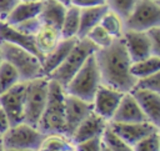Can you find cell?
<instances>
[{
    "label": "cell",
    "mask_w": 160,
    "mask_h": 151,
    "mask_svg": "<svg viewBox=\"0 0 160 151\" xmlns=\"http://www.w3.org/2000/svg\"><path fill=\"white\" fill-rule=\"evenodd\" d=\"M86 39H89L98 49H104V47H108L115 39L109 34L106 32V30L99 24L96 25L95 27H92L85 36Z\"/></svg>",
    "instance_id": "28"
},
{
    "label": "cell",
    "mask_w": 160,
    "mask_h": 151,
    "mask_svg": "<svg viewBox=\"0 0 160 151\" xmlns=\"http://www.w3.org/2000/svg\"><path fill=\"white\" fill-rule=\"evenodd\" d=\"M66 7L58 0H41V9L38 17L41 24L51 25L60 30Z\"/></svg>",
    "instance_id": "20"
},
{
    "label": "cell",
    "mask_w": 160,
    "mask_h": 151,
    "mask_svg": "<svg viewBox=\"0 0 160 151\" xmlns=\"http://www.w3.org/2000/svg\"><path fill=\"white\" fill-rule=\"evenodd\" d=\"M101 151H110V150H109V149H108V147H106V146H105V145L102 144V147H101Z\"/></svg>",
    "instance_id": "40"
},
{
    "label": "cell",
    "mask_w": 160,
    "mask_h": 151,
    "mask_svg": "<svg viewBox=\"0 0 160 151\" xmlns=\"http://www.w3.org/2000/svg\"><path fill=\"white\" fill-rule=\"evenodd\" d=\"M134 151H160V131L152 132L132 146Z\"/></svg>",
    "instance_id": "29"
},
{
    "label": "cell",
    "mask_w": 160,
    "mask_h": 151,
    "mask_svg": "<svg viewBox=\"0 0 160 151\" xmlns=\"http://www.w3.org/2000/svg\"><path fill=\"white\" fill-rule=\"evenodd\" d=\"M121 39L125 44V47L130 56L131 62L146 59L152 55L151 45H150L146 31L125 30Z\"/></svg>",
    "instance_id": "13"
},
{
    "label": "cell",
    "mask_w": 160,
    "mask_h": 151,
    "mask_svg": "<svg viewBox=\"0 0 160 151\" xmlns=\"http://www.w3.org/2000/svg\"><path fill=\"white\" fill-rule=\"evenodd\" d=\"M78 37H71V39H61L60 42L49 52L44 56L41 65H42V71L44 75L48 77L68 56V54L71 51L74 45L76 44Z\"/></svg>",
    "instance_id": "18"
},
{
    "label": "cell",
    "mask_w": 160,
    "mask_h": 151,
    "mask_svg": "<svg viewBox=\"0 0 160 151\" xmlns=\"http://www.w3.org/2000/svg\"><path fill=\"white\" fill-rule=\"evenodd\" d=\"M125 30L148 31L160 26V2L151 0H138L130 14L124 19Z\"/></svg>",
    "instance_id": "7"
},
{
    "label": "cell",
    "mask_w": 160,
    "mask_h": 151,
    "mask_svg": "<svg viewBox=\"0 0 160 151\" xmlns=\"http://www.w3.org/2000/svg\"><path fill=\"white\" fill-rule=\"evenodd\" d=\"M0 21H1V19H0Z\"/></svg>",
    "instance_id": "47"
},
{
    "label": "cell",
    "mask_w": 160,
    "mask_h": 151,
    "mask_svg": "<svg viewBox=\"0 0 160 151\" xmlns=\"http://www.w3.org/2000/svg\"><path fill=\"white\" fill-rule=\"evenodd\" d=\"M109 127L126 144L130 146L136 145L140 140L149 136L152 132L160 131V127L155 126L150 121H142V122H109Z\"/></svg>",
    "instance_id": "11"
},
{
    "label": "cell",
    "mask_w": 160,
    "mask_h": 151,
    "mask_svg": "<svg viewBox=\"0 0 160 151\" xmlns=\"http://www.w3.org/2000/svg\"><path fill=\"white\" fill-rule=\"evenodd\" d=\"M45 135L36 127H32L25 122L10 126V129L1 136V145L4 149L16 150H34L38 151Z\"/></svg>",
    "instance_id": "8"
},
{
    "label": "cell",
    "mask_w": 160,
    "mask_h": 151,
    "mask_svg": "<svg viewBox=\"0 0 160 151\" xmlns=\"http://www.w3.org/2000/svg\"><path fill=\"white\" fill-rule=\"evenodd\" d=\"M134 89H141V90H149L154 92L160 94V71L155 72L152 75L138 79L135 82Z\"/></svg>",
    "instance_id": "30"
},
{
    "label": "cell",
    "mask_w": 160,
    "mask_h": 151,
    "mask_svg": "<svg viewBox=\"0 0 160 151\" xmlns=\"http://www.w3.org/2000/svg\"><path fill=\"white\" fill-rule=\"evenodd\" d=\"M108 5H100V6H91V7H82L80 9V25H79V32L78 39H82L86 36V34L100 24L101 17L108 10Z\"/></svg>",
    "instance_id": "22"
},
{
    "label": "cell",
    "mask_w": 160,
    "mask_h": 151,
    "mask_svg": "<svg viewBox=\"0 0 160 151\" xmlns=\"http://www.w3.org/2000/svg\"><path fill=\"white\" fill-rule=\"evenodd\" d=\"M138 0H106V5L110 10L119 14L122 19H125L130 11L132 10L134 5Z\"/></svg>",
    "instance_id": "31"
},
{
    "label": "cell",
    "mask_w": 160,
    "mask_h": 151,
    "mask_svg": "<svg viewBox=\"0 0 160 151\" xmlns=\"http://www.w3.org/2000/svg\"><path fill=\"white\" fill-rule=\"evenodd\" d=\"M142 121H148V119L141 111L139 104L130 92H125L111 119V122L129 124V122H142Z\"/></svg>",
    "instance_id": "16"
},
{
    "label": "cell",
    "mask_w": 160,
    "mask_h": 151,
    "mask_svg": "<svg viewBox=\"0 0 160 151\" xmlns=\"http://www.w3.org/2000/svg\"><path fill=\"white\" fill-rule=\"evenodd\" d=\"M61 151H74V149H70V150H61Z\"/></svg>",
    "instance_id": "44"
},
{
    "label": "cell",
    "mask_w": 160,
    "mask_h": 151,
    "mask_svg": "<svg viewBox=\"0 0 160 151\" xmlns=\"http://www.w3.org/2000/svg\"><path fill=\"white\" fill-rule=\"evenodd\" d=\"M58 1H60V2L64 4L65 6H69V5L71 4V0H58Z\"/></svg>",
    "instance_id": "38"
},
{
    "label": "cell",
    "mask_w": 160,
    "mask_h": 151,
    "mask_svg": "<svg viewBox=\"0 0 160 151\" xmlns=\"http://www.w3.org/2000/svg\"><path fill=\"white\" fill-rule=\"evenodd\" d=\"M92 111L91 102L84 101L76 96H65V122H66V136L70 137L79 124Z\"/></svg>",
    "instance_id": "12"
},
{
    "label": "cell",
    "mask_w": 160,
    "mask_h": 151,
    "mask_svg": "<svg viewBox=\"0 0 160 151\" xmlns=\"http://www.w3.org/2000/svg\"><path fill=\"white\" fill-rule=\"evenodd\" d=\"M130 94L139 104L148 121L160 127V94L141 89H132Z\"/></svg>",
    "instance_id": "15"
},
{
    "label": "cell",
    "mask_w": 160,
    "mask_h": 151,
    "mask_svg": "<svg viewBox=\"0 0 160 151\" xmlns=\"http://www.w3.org/2000/svg\"><path fill=\"white\" fill-rule=\"evenodd\" d=\"M0 141H1V135H0Z\"/></svg>",
    "instance_id": "46"
},
{
    "label": "cell",
    "mask_w": 160,
    "mask_h": 151,
    "mask_svg": "<svg viewBox=\"0 0 160 151\" xmlns=\"http://www.w3.org/2000/svg\"><path fill=\"white\" fill-rule=\"evenodd\" d=\"M60 40H61L60 30L55 26L46 25V24H41L38 31L34 34L36 50L42 56V59L60 42Z\"/></svg>",
    "instance_id": "19"
},
{
    "label": "cell",
    "mask_w": 160,
    "mask_h": 151,
    "mask_svg": "<svg viewBox=\"0 0 160 151\" xmlns=\"http://www.w3.org/2000/svg\"><path fill=\"white\" fill-rule=\"evenodd\" d=\"M0 42H10V44H14L16 46H20V47L32 52L34 55H36L42 61V56L36 50L34 36L19 31L18 29L6 24L2 20L0 21Z\"/></svg>",
    "instance_id": "17"
},
{
    "label": "cell",
    "mask_w": 160,
    "mask_h": 151,
    "mask_svg": "<svg viewBox=\"0 0 160 151\" xmlns=\"http://www.w3.org/2000/svg\"><path fill=\"white\" fill-rule=\"evenodd\" d=\"M48 90H49V79L46 76L26 81L22 122L32 127H38L39 120L46 105Z\"/></svg>",
    "instance_id": "6"
},
{
    "label": "cell",
    "mask_w": 160,
    "mask_h": 151,
    "mask_svg": "<svg viewBox=\"0 0 160 151\" xmlns=\"http://www.w3.org/2000/svg\"><path fill=\"white\" fill-rule=\"evenodd\" d=\"M2 61H4V59H2V52H1V49H0V65H1Z\"/></svg>",
    "instance_id": "41"
},
{
    "label": "cell",
    "mask_w": 160,
    "mask_h": 151,
    "mask_svg": "<svg viewBox=\"0 0 160 151\" xmlns=\"http://www.w3.org/2000/svg\"><path fill=\"white\" fill-rule=\"evenodd\" d=\"M159 71H160V56L156 55H151L146 59L131 62L130 66V72L136 80L152 75Z\"/></svg>",
    "instance_id": "24"
},
{
    "label": "cell",
    "mask_w": 160,
    "mask_h": 151,
    "mask_svg": "<svg viewBox=\"0 0 160 151\" xmlns=\"http://www.w3.org/2000/svg\"><path fill=\"white\" fill-rule=\"evenodd\" d=\"M41 22L39 20V17H34V19H30V20H26L24 22H20L18 25H15L14 27L18 29L19 31L24 32V34H28V35H32L38 31V29L40 27Z\"/></svg>",
    "instance_id": "33"
},
{
    "label": "cell",
    "mask_w": 160,
    "mask_h": 151,
    "mask_svg": "<svg viewBox=\"0 0 160 151\" xmlns=\"http://www.w3.org/2000/svg\"><path fill=\"white\" fill-rule=\"evenodd\" d=\"M100 25L106 30V32H109L114 39H120L124 35L125 31V25H124V19L114 12L112 10L108 9L106 12L104 14V16L100 20Z\"/></svg>",
    "instance_id": "25"
},
{
    "label": "cell",
    "mask_w": 160,
    "mask_h": 151,
    "mask_svg": "<svg viewBox=\"0 0 160 151\" xmlns=\"http://www.w3.org/2000/svg\"><path fill=\"white\" fill-rule=\"evenodd\" d=\"M108 121L96 115L94 111H91L74 130L71 136L69 137L72 145H76L81 141L94 139V137H101L102 132L108 127Z\"/></svg>",
    "instance_id": "14"
},
{
    "label": "cell",
    "mask_w": 160,
    "mask_h": 151,
    "mask_svg": "<svg viewBox=\"0 0 160 151\" xmlns=\"http://www.w3.org/2000/svg\"><path fill=\"white\" fill-rule=\"evenodd\" d=\"M101 137H94L74 145V151H101Z\"/></svg>",
    "instance_id": "32"
},
{
    "label": "cell",
    "mask_w": 160,
    "mask_h": 151,
    "mask_svg": "<svg viewBox=\"0 0 160 151\" xmlns=\"http://www.w3.org/2000/svg\"><path fill=\"white\" fill-rule=\"evenodd\" d=\"M20 1H40V0H20Z\"/></svg>",
    "instance_id": "43"
},
{
    "label": "cell",
    "mask_w": 160,
    "mask_h": 151,
    "mask_svg": "<svg viewBox=\"0 0 160 151\" xmlns=\"http://www.w3.org/2000/svg\"><path fill=\"white\" fill-rule=\"evenodd\" d=\"M151 1H155V2H160V0H151Z\"/></svg>",
    "instance_id": "45"
},
{
    "label": "cell",
    "mask_w": 160,
    "mask_h": 151,
    "mask_svg": "<svg viewBox=\"0 0 160 151\" xmlns=\"http://www.w3.org/2000/svg\"><path fill=\"white\" fill-rule=\"evenodd\" d=\"M101 85L100 74L98 70V65L94 57V54L88 57L80 70L72 76L70 82L65 87V92L68 95L76 96L84 101L91 102L96 90Z\"/></svg>",
    "instance_id": "5"
},
{
    "label": "cell",
    "mask_w": 160,
    "mask_h": 151,
    "mask_svg": "<svg viewBox=\"0 0 160 151\" xmlns=\"http://www.w3.org/2000/svg\"><path fill=\"white\" fill-rule=\"evenodd\" d=\"M101 141L102 144L110 150V151H134L132 146L126 144L124 140H121L108 125L105 131L101 135Z\"/></svg>",
    "instance_id": "27"
},
{
    "label": "cell",
    "mask_w": 160,
    "mask_h": 151,
    "mask_svg": "<svg viewBox=\"0 0 160 151\" xmlns=\"http://www.w3.org/2000/svg\"><path fill=\"white\" fill-rule=\"evenodd\" d=\"M96 50L98 47L89 39H78L76 44L68 54L65 60L48 76V79L59 82L65 89L72 79V76L80 70V67L88 60V57L91 56Z\"/></svg>",
    "instance_id": "4"
},
{
    "label": "cell",
    "mask_w": 160,
    "mask_h": 151,
    "mask_svg": "<svg viewBox=\"0 0 160 151\" xmlns=\"http://www.w3.org/2000/svg\"><path fill=\"white\" fill-rule=\"evenodd\" d=\"M21 82V79L18 71L6 61H2L0 65V95Z\"/></svg>",
    "instance_id": "26"
},
{
    "label": "cell",
    "mask_w": 160,
    "mask_h": 151,
    "mask_svg": "<svg viewBox=\"0 0 160 151\" xmlns=\"http://www.w3.org/2000/svg\"><path fill=\"white\" fill-rule=\"evenodd\" d=\"M0 49L4 61L9 62L18 71L21 81H30L45 76L41 60L32 52L10 42H0Z\"/></svg>",
    "instance_id": "3"
},
{
    "label": "cell",
    "mask_w": 160,
    "mask_h": 151,
    "mask_svg": "<svg viewBox=\"0 0 160 151\" xmlns=\"http://www.w3.org/2000/svg\"><path fill=\"white\" fill-rule=\"evenodd\" d=\"M122 95L124 92L101 84L96 90L95 96L91 101L92 111L100 117H102L104 120H106L108 122H110L120 104Z\"/></svg>",
    "instance_id": "10"
},
{
    "label": "cell",
    "mask_w": 160,
    "mask_h": 151,
    "mask_svg": "<svg viewBox=\"0 0 160 151\" xmlns=\"http://www.w3.org/2000/svg\"><path fill=\"white\" fill-rule=\"evenodd\" d=\"M11 124H10V120L6 115V112L0 107V135L2 136L9 129H10Z\"/></svg>",
    "instance_id": "37"
},
{
    "label": "cell",
    "mask_w": 160,
    "mask_h": 151,
    "mask_svg": "<svg viewBox=\"0 0 160 151\" xmlns=\"http://www.w3.org/2000/svg\"><path fill=\"white\" fill-rule=\"evenodd\" d=\"M0 151H4V146L1 145V142H0Z\"/></svg>",
    "instance_id": "42"
},
{
    "label": "cell",
    "mask_w": 160,
    "mask_h": 151,
    "mask_svg": "<svg viewBox=\"0 0 160 151\" xmlns=\"http://www.w3.org/2000/svg\"><path fill=\"white\" fill-rule=\"evenodd\" d=\"M65 96V89L59 82L49 80L46 105L36 127L41 134H60L66 136Z\"/></svg>",
    "instance_id": "2"
},
{
    "label": "cell",
    "mask_w": 160,
    "mask_h": 151,
    "mask_svg": "<svg viewBox=\"0 0 160 151\" xmlns=\"http://www.w3.org/2000/svg\"><path fill=\"white\" fill-rule=\"evenodd\" d=\"M4 151H34V150H16V149H4Z\"/></svg>",
    "instance_id": "39"
},
{
    "label": "cell",
    "mask_w": 160,
    "mask_h": 151,
    "mask_svg": "<svg viewBox=\"0 0 160 151\" xmlns=\"http://www.w3.org/2000/svg\"><path fill=\"white\" fill-rule=\"evenodd\" d=\"M20 0H0V19L4 21L10 11L19 4Z\"/></svg>",
    "instance_id": "35"
},
{
    "label": "cell",
    "mask_w": 160,
    "mask_h": 151,
    "mask_svg": "<svg viewBox=\"0 0 160 151\" xmlns=\"http://www.w3.org/2000/svg\"><path fill=\"white\" fill-rule=\"evenodd\" d=\"M79 9L82 7H91V6H100L106 5V0H71V4Z\"/></svg>",
    "instance_id": "36"
},
{
    "label": "cell",
    "mask_w": 160,
    "mask_h": 151,
    "mask_svg": "<svg viewBox=\"0 0 160 151\" xmlns=\"http://www.w3.org/2000/svg\"><path fill=\"white\" fill-rule=\"evenodd\" d=\"M150 45H151V50H152V55L160 56V26H155L151 27L146 31Z\"/></svg>",
    "instance_id": "34"
},
{
    "label": "cell",
    "mask_w": 160,
    "mask_h": 151,
    "mask_svg": "<svg viewBox=\"0 0 160 151\" xmlns=\"http://www.w3.org/2000/svg\"><path fill=\"white\" fill-rule=\"evenodd\" d=\"M94 57L101 84L121 92H130L136 79L130 72L131 60L122 39H115L108 47L98 49Z\"/></svg>",
    "instance_id": "1"
},
{
    "label": "cell",
    "mask_w": 160,
    "mask_h": 151,
    "mask_svg": "<svg viewBox=\"0 0 160 151\" xmlns=\"http://www.w3.org/2000/svg\"><path fill=\"white\" fill-rule=\"evenodd\" d=\"M79 25H80V9L74 5H69L66 7L65 16L60 26L61 39L78 37Z\"/></svg>",
    "instance_id": "23"
},
{
    "label": "cell",
    "mask_w": 160,
    "mask_h": 151,
    "mask_svg": "<svg viewBox=\"0 0 160 151\" xmlns=\"http://www.w3.org/2000/svg\"><path fill=\"white\" fill-rule=\"evenodd\" d=\"M40 9H41V0L40 1H19V4L10 11V14L5 17L4 21L11 26H15L26 20L38 17Z\"/></svg>",
    "instance_id": "21"
},
{
    "label": "cell",
    "mask_w": 160,
    "mask_h": 151,
    "mask_svg": "<svg viewBox=\"0 0 160 151\" xmlns=\"http://www.w3.org/2000/svg\"><path fill=\"white\" fill-rule=\"evenodd\" d=\"M26 81H21L0 95V107L6 112L11 126L24 121Z\"/></svg>",
    "instance_id": "9"
}]
</instances>
